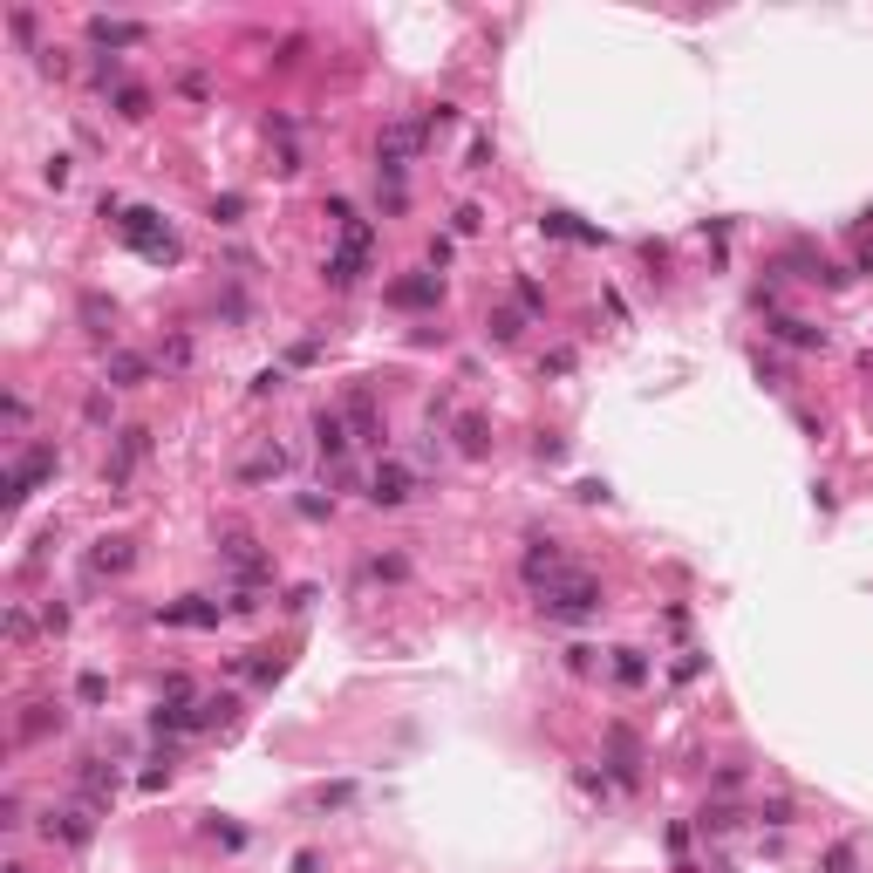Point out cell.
Wrapping results in <instances>:
<instances>
[{"label":"cell","instance_id":"6da1fadb","mask_svg":"<svg viewBox=\"0 0 873 873\" xmlns=\"http://www.w3.org/2000/svg\"><path fill=\"white\" fill-rule=\"evenodd\" d=\"M116 232H123V246H130V253H144V260H157V266H171L178 253H185V246H178V232L164 226L151 205H123Z\"/></svg>","mask_w":873,"mask_h":873},{"label":"cell","instance_id":"7a4b0ae2","mask_svg":"<svg viewBox=\"0 0 873 873\" xmlns=\"http://www.w3.org/2000/svg\"><path fill=\"white\" fill-rule=\"evenodd\" d=\"M539 614H546V621H594V614H601V580L573 567L567 580H553V587L539 594Z\"/></svg>","mask_w":873,"mask_h":873},{"label":"cell","instance_id":"3957f363","mask_svg":"<svg viewBox=\"0 0 873 873\" xmlns=\"http://www.w3.org/2000/svg\"><path fill=\"white\" fill-rule=\"evenodd\" d=\"M369 253H376V226H369V219H348L342 246L328 253V266H321V280H328V287H355V280L369 273Z\"/></svg>","mask_w":873,"mask_h":873},{"label":"cell","instance_id":"277c9868","mask_svg":"<svg viewBox=\"0 0 873 873\" xmlns=\"http://www.w3.org/2000/svg\"><path fill=\"white\" fill-rule=\"evenodd\" d=\"M219 560L232 567L239 594H253L260 580H273V560L260 553V539H253V532H226V539H219Z\"/></svg>","mask_w":873,"mask_h":873},{"label":"cell","instance_id":"5b68a950","mask_svg":"<svg viewBox=\"0 0 873 873\" xmlns=\"http://www.w3.org/2000/svg\"><path fill=\"white\" fill-rule=\"evenodd\" d=\"M96 819H103V812H96V805H48V812H41V839H48V846H89V839H96Z\"/></svg>","mask_w":873,"mask_h":873},{"label":"cell","instance_id":"8992f818","mask_svg":"<svg viewBox=\"0 0 873 873\" xmlns=\"http://www.w3.org/2000/svg\"><path fill=\"white\" fill-rule=\"evenodd\" d=\"M55 464H62V457H55V444H28V451L14 457V471H7V505H21L41 478H55Z\"/></svg>","mask_w":873,"mask_h":873},{"label":"cell","instance_id":"52a82bcc","mask_svg":"<svg viewBox=\"0 0 873 873\" xmlns=\"http://www.w3.org/2000/svg\"><path fill=\"white\" fill-rule=\"evenodd\" d=\"M519 573H526L532 587H539V594H546V587H553V580H567V553H560V539H526V560H519Z\"/></svg>","mask_w":873,"mask_h":873},{"label":"cell","instance_id":"ba28073f","mask_svg":"<svg viewBox=\"0 0 873 873\" xmlns=\"http://www.w3.org/2000/svg\"><path fill=\"white\" fill-rule=\"evenodd\" d=\"M342 417H348V430H355V444H382V417H376V396L355 382L342 396Z\"/></svg>","mask_w":873,"mask_h":873},{"label":"cell","instance_id":"9c48e42d","mask_svg":"<svg viewBox=\"0 0 873 873\" xmlns=\"http://www.w3.org/2000/svg\"><path fill=\"white\" fill-rule=\"evenodd\" d=\"M410 492H417V478H410V464H376V478H369V505H410Z\"/></svg>","mask_w":873,"mask_h":873},{"label":"cell","instance_id":"30bf717a","mask_svg":"<svg viewBox=\"0 0 873 873\" xmlns=\"http://www.w3.org/2000/svg\"><path fill=\"white\" fill-rule=\"evenodd\" d=\"M76 785H82V805H110V792H116V764H103V758H82L76 764Z\"/></svg>","mask_w":873,"mask_h":873},{"label":"cell","instance_id":"8fae6325","mask_svg":"<svg viewBox=\"0 0 873 873\" xmlns=\"http://www.w3.org/2000/svg\"><path fill=\"white\" fill-rule=\"evenodd\" d=\"M389 301L396 307H437L444 301V280H437V273H403V280L389 287Z\"/></svg>","mask_w":873,"mask_h":873},{"label":"cell","instance_id":"7c38bea8","mask_svg":"<svg viewBox=\"0 0 873 873\" xmlns=\"http://www.w3.org/2000/svg\"><path fill=\"white\" fill-rule=\"evenodd\" d=\"M89 41H96V48H137V41H144V21H110V14H89Z\"/></svg>","mask_w":873,"mask_h":873},{"label":"cell","instance_id":"4fadbf2b","mask_svg":"<svg viewBox=\"0 0 873 873\" xmlns=\"http://www.w3.org/2000/svg\"><path fill=\"white\" fill-rule=\"evenodd\" d=\"M219 601H205V594H191V601H178V608H164L157 621H171V628H219Z\"/></svg>","mask_w":873,"mask_h":873},{"label":"cell","instance_id":"5bb4252c","mask_svg":"<svg viewBox=\"0 0 873 873\" xmlns=\"http://www.w3.org/2000/svg\"><path fill=\"white\" fill-rule=\"evenodd\" d=\"M608 751H614V778H621V785H635V778H642V744H635V730H621V723H614V730H608Z\"/></svg>","mask_w":873,"mask_h":873},{"label":"cell","instance_id":"9a60e30c","mask_svg":"<svg viewBox=\"0 0 873 873\" xmlns=\"http://www.w3.org/2000/svg\"><path fill=\"white\" fill-rule=\"evenodd\" d=\"M314 444H321V457H348L355 430H348V417H342V410H321V417H314Z\"/></svg>","mask_w":873,"mask_h":873},{"label":"cell","instance_id":"2e32d148","mask_svg":"<svg viewBox=\"0 0 873 873\" xmlns=\"http://www.w3.org/2000/svg\"><path fill=\"white\" fill-rule=\"evenodd\" d=\"M423 151V123H389L382 130V164H403V157Z\"/></svg>","mask_w":873,"mask_h":873},{"label":"cell","instance_id":"e0dca14e","mask_svg":"<svg viewBox=\"0 0 873 873\" xmlns=\"http://www.w3.org/2000/svg\"><path fill=\"white\" fill-rule=\"evenodd\" d=\"M48 730H62V703H28V717L14 723V737H21V744H41Z\"/></svg>","mask_w":873,"mask_h":873},{"label":"cell","instance_id":"ac0fdd59","mask_svg":"<svg viewBox=\"0 0 873 873\" xmlns=\"http://www.w3.org/2000/svg\"><path fill=\"white\" fill-rule=\"evenodd\" d=\"M103 376H110V389H137V382L151 376V362H144V355H130V348H116V355H110V369H103Z\"/></svg>","mask_w":873,"mask_h":873},{"label":"cell","instance_id":"d6986e66","mask_svg":"<svg viewBox=\"0 0 873 873\" xmlns=\"http://www.w3.org/2000/svg\"><path fill=\"white\" fill-rule=\"evenodd\" d=\"M771 335H778V342H792V348H826V328L792 321V314H778V321H771Z\"/></svg>","mask_w":873,"mask_h":873},{"label":"cell","instance_id":"ffe728a7","mask_svg":"<svg viewBox=\"0 0 873 873\" xmlns=\"http://www.w3.org/2000/svg\"><path fill=\"white\" fill-rule=\"evenodd\" d=\"M130 560H137V553H130V539H96V553H89V573H123Z\"/></svg>","mask_w":873,"mask_h":873},{"label":"cell","instance_id":"44dd1931","mask_svg":"<svg viewBox=\"0 0 873 873\" xmlns=\"http://www.w3.org/2000/svg\"><path fill=\"white\" fill-rule=\"evenodd\" d=\"M110 110L123 116V123H137V116H151V89H137V82H116Z\"/></svg>","mask_w":873,"mask_h":873},{"label":"cell","instance_id":"7402d4cb","mask_svg":"<svg viewBox=\"0 0 873 873\" xmlns=\"http://www.w3.org/2000/svg\"><path fill=\"white\" fill-rule=\"evenodd\" d=\"M457 451L485 457V451H492V423H485V417H457Z\"/></svg>","mask_w":873,"mask_h":873},{"label":"cell","instance_id":"603a6c76","mask_svg":"<svg viewBox=\"0 0 873 873\" xmlns=\"http://www.w3.org/2000/svg\"><path fill=\"white\" fill-rule=\"evenodd\" d=\"M280 471H287V451H260V457L239 464V485H266V478H280Z\"/></svg>","mask_w":873,"mask_h":873},{"label":"cell","instance_id":"cb8c5ba5","mask_svg":"<svg viewBox=\"0 0 873 873\" xmlns=\"http://www.w3.org/2000/svg\"><path fill=\"white\" fill-rule=\"evenodd\" d=\"M110 301H103V294H82V328H89V335H96V342H103V335H110Z\"/></svg>","mask_w":873,"mask_h":873},{"label":"cell","instance_id":"d4e9b609","mask_svg":"<svg viewBox=\"0 0 873 873\" xmlns=\"http://www.w3.org/2000/svg\"><path fill=\"white\" fill-rule=\"evenodd\" d=\"M642 676H648L642 648H614V683H628V689H635V683H642Z\"/></svg>","mask_w":873,"mask_h":873},{"label":"cell","instance_id":"484cf974","mask_svg":"<svg viewBox=\"0 0 873 873\" xmlns=\"http://www.w3.org/2000/svg\"><path fill=\"white\" fill-rule=\"evenodd\" d=\"M403 573H410V560H403V553H376V560L362 567V580H403Z\"/></svg>","mask_w":873,"mask_h":873},{"label":"cell","instance_id":"4316f807","mask_svg":"<svg viewBox=\"0 0 873 873\" xmlns=\"http://www.w3.org/2000/svg\"><path fill=\"white\" fill-rule=\"evenodd\" d=\"M519 328H526V321H519L512 307H498L492 321H485V335H492V342H519Z\"/></svg>","mask_w":873,"mask_h":873},{"label":"cell","instance_id":"83f0119b","mask_svg":"<svg viewBox=\"0 0 873 873\" xmlns=\"http://www.w3.org/2000/svg\"><path fill=\"white\" fill-rule=\"evenodd\" d=\"M7 35H14V41H28V48L41 55V41H35V14H28V7H14V14H7Z\"/></svg>","mask_w":873,"mask_h":873},{"label":"cell","instance_id":"f1b7e54d","mask_svg":"<svg viewBox=\"0 0 873 873\" xmlns=\"http://www.w3.org/2000/svg\"><path fill=\"white\" fill-rule=\"evenodd\" d=\"M76 696H82V703H89V710H96V703H103V696H110V683H103V676H96V669H82V683H76Z\"/></svg>","mask_w":873,"mask_h":873},{"label":"cell","instance_id":"f546056e","mask_svg":"<svg viewBox=\"0 0 873 873\" xmlns=\"http://www.w3.org/2000/svg\"><path fill=\"white\" fill-rule=\"evenodd\" d=\"M348 798H355V785H321L307 805H314V812H328V805H348Z\"/></svg>","mask_w":873,"mask_h":873},{"label":"cell","instance_id":"4dcf8cb0","mask_svg":"<svg viewBox=\"0 0 873 873\" xmlns=\"http://www.w3.org/2000/svg\"><path fill=\"white\" fill-rule=\"evenodd\" d=\"M730 826H737L730 805H703V833H730Z\"/></svg>","mask_w":873,"mask_h":873},{"label":"cell","instance_id":"1f68e13d","mask_svg":"<svg viewBox=\"0 0 873 873\" xmlns=\"http://www.w3.org/2000/svg\"><path fill=\"white\" fill-rule=\"evenodd\" d=\"M758 819H764V826H792V805H785V798H764Z\"/></svg>","mask_w":873,"mask_h":873},{"label":"cell","instance_id":"d6a6232c","mask_svg":"<svg viewBox=\"0 0 873 873\" xmlns=\"http://www.w3.org/2000/svg\"><path fill=\"white\" fill-rule=\"evenodd\" d=\"M239 212H246V198H232V191H226V198H212V219H219V226H232Z\"/></svg>","mask_w":873,"mask_h":873},{"label":"cell","instance_id":"836d02e7","mask_svg":"<svg viewBox=\"0 0 873 873\" xmlns=\"http://www.w3.org/2000/svg\"><path fill=\"white\" fill-rule=\"evenodd\" d=\"M41 185H55V191L69 185V157H48V164H41Z\"/></svg>","mask_w":873,"mask_h":873},{"label":"cell","instance_id":"e575fe53","mask_svg":"<svg viewBox=\"0 0 873 873\" xmlns=\"http://www.w3.org/2000/svg\"><path fill=\"white\" fill-rule=\"evenodd\" d=\"M7 635H14V642H28V635H35V621H28V608H7Z\"/></svg>","mask_w":873,"mask_h":873},{"label":"cell","instance_id":"d590c367","mask_svg":"<svg viewBox=\"0 0 873 873\" xmlns=\"http://www.w3.org/2000/svg\"><path fill=\"white\" fill-rule=\"evenodd\" d=\"M273 389H287V376H280V369H260V376H253V396H273Z\"/></svg>","mask_w":873,"mask_h":873},{"label":"cell","instance_id":"8d00e7d4","mask_svg":"<svg viewBox=\"0 0 873 873\" xmlns=\"http://www.w3.org/2000/svg\"><path fill=\"white\" fill-rule=\"evenodd\" d=\"M539 369H546V376H567V369H573V348H553V355H546Z\"/></svg>","mask_w":873,"mask_h":873},{"label":"cell","instance_id":"74e56055","mask_svg":"<svg viewBox=\"0 0 873 873\" xmlns=\"http://www.w3.org/2000/svg\"><path fill=\"white\" fill-rule=\"evenodd\" d=\"M82 417H89V423H110V396H103V389H96V396H89V403H82Z\"/></svg>","mask_w":873,"mask_h":873},{"label":"cell","instance_id":"f35d334b","mask_svg":"<svg viewBox=\"0 0 873 873\" xmlns=\"http://www.w3.org/2000/svg\"><path fill=\"white\" fill-rule=\"evenodd\" d=\"M826 873H853V846H833V853H826Z\"/></svg>","mask_w":873,"mask_h":873},{"label":"cell","instance_id":"ab89813d","mask_svg":"<svg viewBox=\"0 0 873 873\" xmlns=\"http://www.w3.org/2000/svg\"><path fill=\"white\" fill-rule=\"evenodd\" d=\"M0 873H28V867H21V860H7V867H0Z\"/></svg>","mask_w":873,"mask_h":873}]
</instances>
